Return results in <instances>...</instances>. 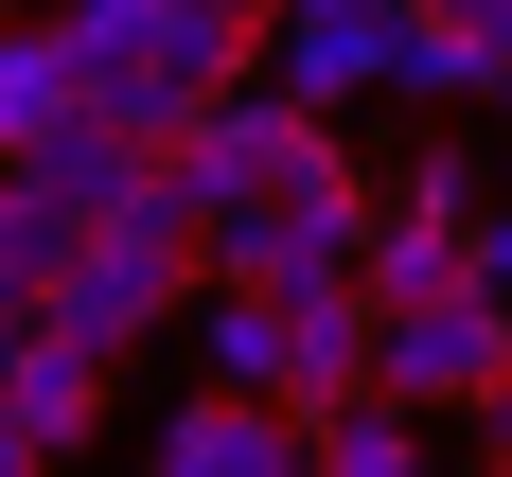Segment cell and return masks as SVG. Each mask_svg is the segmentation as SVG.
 Wrapping results in <instances>:
<instances>
[{
	"mask_svg": "<svg viewBox=\"0 0 512 477\" xmlns=\"http://www.w3.org/2000/svg\"><path fill=\"white\" fill-rule=\"evenodd\" d=\"M53 53H71V106L124 124L142 159H177L230 89H265V36L230 0H53Z\"/></svg>",
	"mask_w": 512,
	"mask_h": 477,
	"instance_id": "1",
	"label": "cell"
},
{
	"mask_svg": "<svg viewBox=\"0 0 512 477\" xmlns=\"http://www.w3.org/2000/svg\"><path fill=\"white\" fill-rule=\"evenodd\" d=\"M495 371H512V301H495V283L371 318V389H389V407H495Z\"/></svg>",
	"mask_w": 512,
	"mask_h": 477,
	"instance_id": "2",
	"label": "cell"
},
{
	"mask_svg": "<svg viewBox=\"0 0 512 477\" xmlns=\"http://www.w3.org/2000/svg\"><path fill=\"white\" fill-rule=\"evenodd\" d=\"M195 318V248H159V230H89V265L53 283V336L71 354H142Z\"/></svg>",
	"mask_w": 512,
	"mask_h": 477,
	"instance_id": "3",
	"label": "cell"
},
{
	"mask_svg": "<svg viewBox=\"0 0 512 477\" xmlns=\"http://www.w3.org/2000/svg\"><path fill=\"white\" fill-rule=\"evenodd\" d=\"M354 265H371V212H301L283 195V212H230V230H212V283H230V301H283V318L336 301Z\"/></svg>",
	"mask_w": 512,
	"mask_h": 477,
	"instance_id": "4",
	"label": "cell"
},
{
	"mask_svg": "<svg viewBox=\"0 0 512 477\" xmlns=\"http://www.w3.org/2000/svg\"><path fill=\"white\" fill-rule=\"evenodd\" d=\"M389 71H407V0H301V18L265 36V89L318 106V124H336V106H371Z\"/></svg>",
	"mask_w": 512,
	"mask_h": 477,
	"instance_id": "5",
	"label": "cell"
},
{
	"mask_svg": "<svg viewBox=\"0 0 512 477\" xmlns=\"http://www.w3.org/2000/svg\"><path fill=\"white\" fill-rule=\"evenodd\" d=\"M460 212H477V177H460V159H424L407 195L371 212V265H354V283H371V318H389V301H460V283H477V230H460Z\"/></svg>",
	"mask_w": 512,
	"mask_h": 477,
	"instance_id": "6",
	"label": "cell"
},
{
	"mask_svg": "<svg viewBox=\"0 0 512 477\" xmlns=\"http://www.w3.org/2000/svg\"><path fill=\"white\" fill-rule=\"evenodd\" d=\"M142 477H318V424L301 407H248V389H195V407L159 424Z\"/></svg>",
	"mask_w": 512,
	"mask_h": 477,
	"instance_id": "7",
	"label": "cell"
},
{
	"mask_svg": "<svg viewBox=\"0 0 512 477\" xmlns=\"http://www.w3.org/2000/svg\"><path fill=\"white\" fill-rule=\"evenodd\" d=\"M18 177H36L53 212H89V230H124V212H142V177H159V159L124 142V124H89V106H71V124H53V142L18 159Z\"/></svg>",
	"mask_w": 512,
	"mask_h": 477,
	"instance_id": "8",
	"label": "cell"
},
{
	"mask_svg": "<svg viewBox=\"0 0 512 477\" xmlns=\"http://www.w3.org/2000/svg\"><path fill=\"white\" fill-rule=\"evenodd\" d=\"M89 265V212H53L18 159H0V318H53V283Z\"/></svg>",
	"mask_w": 512,
	"mask_h": 477,
	"instance_id": "9",
	"label": "cell"
},
{
	"mask_svg": "<svg viewBox=\"0 0 512 477\" xmlns=\"http://www.w3.org/2000/svg\"><path fill=\"white\" fill-rule=\"evenodd\" d=\"M177 336H195V389H248V407H283V301H230V283H212Z\"/></svg>",
	"mask_w": 512,
	"mask_h": 477,
	"instance_id": "10",
	"label": "cell"
},
{
	"mask_svg": "<svg viewBox=\"0 0 512 477\" xmlns=\"http://www.w3.org/2000/svg\"><path fill=\"white\" fill-rule=\"evenodd\" d=\"M53 124H71V53H53V18H0V159H36Z\"/></svg>",
	"mask_w": 512,
	"mask_h": 477,
	"instance_id": "11",
	"label": "cell"
},
{
	"mask_svg": "<svg viewBox=\"0 0 512 477\" xmlns=\"http://www.w3.org/2000/svg\"><path fill=\"white\" fill-rule=\"evenodd\" d=\"M0 407L36 424L53 460H71V442H89V407H106V354H71V336H36V354H18V389H0Z\"/></svg>",
	"mask_w": 512,
	"mask_h": 477,
	"instance_id": "12",
	"label": "cell"
},
{
	"mask_svg": "<svg viewBox=\"0 0 512 477\" xmlns=\"http://www.w3.org/2000/svg\"><path fill=\"white\" fill-rule=\"evenodd\" d=\"M318 477H424V407H389V389L336 407V424H318Z\"/></svg>",
	"mask_w": 512,
	"mask_h": 477,
	"instance_id": "13",
	"label": "cell"
},
{
	"mask_svg": "<svg viewBox=\"0 0 512 477\" xmlns=\"http://www.w3.org/2000/svg\"><path fill=\"white\" fill-rule=\"evenodd\" d=\"M389 89H424V106H495V53L460 36V18H407V71Z\"/></svg>",
	"mask_w": 512,
	"mask_h": 477,
	"instance_id": "14",
	"label": "cell"
},
{
	"mask_svg": "<svg viewBox=\"0 0 512 477\" xmlns=\"http://www.w3.org/2000/svg\"><path fill=\"white\" fill-rule=\"evenodd\" d=\"M407 18H460V36L495 53V89H512V0H407Z\"/></svg>",
	"mask_w": 512,
	"mask_h": 477,
	"instance_id": "15",
	"label": "cell"
},
{
	"mask_svg": "<svg viewBox=\"0 0 512 477\" xmlns=\"http://www.w3.org/2000/svg\"><path fill=\"white\" fill-rule=\"evenodd\" d=\"M0 477H53V442H36V424H18V407H0Z\"/></svg>",
	"mask_w": 512,
	"mask_h": 477,
	"instance_id": "16",
	"label": "cell"
},
{
	"mask_svg": "<svg viewBox=\"0 0 512 477\" xmlns=\"http://www.w3.org/2000/svg\"><path fill=\"white\" fill-rule=\"evenodd\" d=\"M477 442H495V477H512V371H495V407H477Z\"/></svg>",
	"mask_w": 512,
	"mask_h": 477,
	"instance_id": "17",
	"label": "cell"
},
{
	"mask_svg": "<svg viewBox=\"0 0 512 477\" xmlns=\"http://www.w3.org/2000/svg\"><path fill=\"white\" fill-rule=\"evenodd\" d=\"M495 124H512V89H495Z\"/></svg>",
	"mask_w": 512,
	"mask_h": 477,
	"instance_id": "18",
	"label": "cell"
}]
</instances>
